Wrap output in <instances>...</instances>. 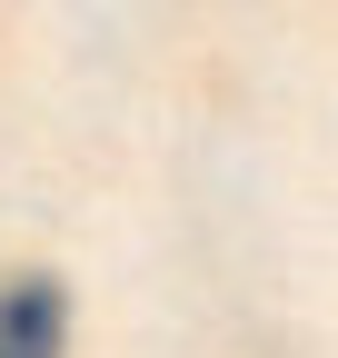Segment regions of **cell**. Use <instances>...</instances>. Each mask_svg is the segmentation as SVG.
Returning <instances> with one entry per match:
<instances>
[{"label":"cell","mask_w":338,"mask_h":358,"mask_svg":"<svg viewBox=\"0 0 338 358\" xmlns=\"http://www.w3.org/2000/svg\"><path fill=\"white\" fill-rule=\"evenodd\" d=\"M70 348V299L50 279H10L0 289V358H60Z\"/></svg>","instance_id":"cell-1"}]
</instances>
